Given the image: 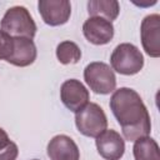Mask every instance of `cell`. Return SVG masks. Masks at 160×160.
<instances>
[{
    "label": "cell",
    "mask_w": 160,
    "mask_h": 160,
    "mask_svg": "<svg viewBox=\"0 0 160 160\" xmlns=\"http://www.w3.org/2000/svg\"><path fill=\"white\" fill-rule=\"evenodd\" d=\"M110 64L111 69L121 75H135L144 68V56L134 44L122 42L112 50Z\"/></svg>",
    "instance_id": "3"
},
{
    "label": "cell",
    "mask_w": 160,
    "mask_h": 160,
    "mask_svg": "<svg viewBox=\"0 0 160 160\" xmlns=\"http://www.w3.org/2000/svg\"><path fill=\"white\" fill-rule=\"evenodd\" d=\"M75 125L82 135L96 138L106 130L108 118L100 105L88 102L81 110L75 112Z\"/></svg>",
    "instance_id": "4"
},
{
    "label": "cell",
    "mask_w": 160,
    "mask_h": 160,
    "mask_svg": "<svg viewBox=\"0 0 160 160\" xmlns=\"http://www.w3.org/2000/svg\"><path fill=\"white\" fill-rule=\"evenodd\" d=\"M56 58L64 65L76 64L81 59V50L74 41L65 40L56 46Z\"/></svg>",
    "instance_id": "15"
},
{
    "label": "cell",
    "mask_w": 160,
    "mask_h": 160,
    "mask_svg": "<svg viewBox=\"0 0 160 160\" xmlns=\"http://www.w3.org/2000/svg\"><path fill=\"white\" fill-rule=\"evenodd\" d=\"M38 9L44 22L50 26L66 24L71 15V5L68 0H40Z\"/></svg>",
    "instance_id": "8"
},
{
    "label": "cell",
    "mask_w": 160,
    "mask_h": 160,
    "mask_svg": "<svg viewBox=\"0 0 160 160\" xmlns=\"http://www.w3.org/2000/svg\"><path fill=\"white\" fill-rule=\"evenodd\" d=\"M32 160H38V159H32Z\"/></svg>",
    "instance_id": "19"
},
{
    "label": "cell",
    "mask_w": 160,
    "mask_h": 160,
    "mask_svg": "<svg viewBox=\"0 0 160 160\" xmlns=\"http://www.w3.org/2000/svg\"><path fill=\"white\" fill-rule=\"evenodd\" d=\"M60 99L70 111L78 112L89 102L90 94L81 81L69 79L60 86Z\"/></svg>",
    "instance_id": "6"
},
{
    "label": "cell",
    "mask_w": 160,
    "mask_h": 160,
    "mask_svg": "<svg viewBox=\"0 0 160 160\" xmlns=\"http://www.w3.org/2000/svg\"><path fill=\"white\" fill-rule=\"evenodd\" d=\"M95 139V145L101 158L105 160H120L122 158L125 152V140L118 131L106 129Z\"/></svg>",
    "instance_id": "9"
},
{
    "label": "cell",
    "mask_w": 160,
    "mask_h": 160,
    "mask_svg": "<svg viewBox=\"0 0 160 160\" xmlns=\"http://www.w3.org/2000/svg\"><path fill=\"white\" fill-rule=\"evenodd\" d=\"M132 154L135 160H160L159 145L150 136H144L135 140Z\"/></svg>",
    "instance_id": "14"
},
{
    "label": "cell",
    "mask_w": 160,
    "mask_h": 160,
    "mask_svg": "<svg viewBox=\"0 0 160 160\" xmlns=\"http://www.w3.org/2000/svg\"><path fill=\"white\" fill-rule=\"evenodd\" d=\"M88 12L90 16H98L112 22L119 16L120 5L116 0H90L88 1Z\"/></svg>",
    "instance_id": "13"
},
{
    "label": "cell",
    "mask_w": 160,
    "mask_h": 160,
    "mask_svg": "<svg viewBox=\"0 0 160 160\" xmlns=\"http://www.w3.org/2000/svg\"><path fill=\"white\" fill-rule=\"evenodd\" d=\"M109 106L121 126L125 140L135 141L149 136L151 131L150 115L142 99L134 89L120 88L114 90Z\"/></svg>",
    "instance_id": "1"
},
{
    "label": "cell",
    "mask_w": 160,
    "mask_h": 160,
    "mask_svg": "<svg viewBox=\"0 0 160 160\" xmlns=\"http://www.w3.org/2000/svg\"><path fill=\"white\" fill-rule=\"evenodd\" d=\"M50 160H80V150L76 142L68 135H56L48 144Z\"/></svg>",
    "instance_id": "11"
},
{
    "label": "cell",
    "mask_w": 160,
    "mask_h": 160,
    "mask_svg": "<svg viewBox=\"0 0 160 160\" xmlns=\"http://www.w3.org/2000/svg\"><path fill=\"white\" fill-rule=\"evenodd\" d=\"M19 155V149L15 142H10L5 149L0 151V160H16Z\"/></svg>",
    "instance_id": "17"
},
{
    "label": "cell",
    "mask_w": 160,
    "mask_h": 160,
    "mask_svg": "<svg viewBox=\"0 0 160 160\" xmlns=\"http://www.w3.org/2000/svg\"><path fill=\"white\" fill-rule=\"evenodd\" d=\"M141 44L151 58L160 56V15L150 14L144 18L140 26Z\"/></svg>",
    "instance_id": "7"
},
{
    "label": "cell",
    "mask_w": 160,
    "mask_h": 160,
    "mask_svg": "<svg viewBox=\"0 0 160 160\" xmlns=\"http://www.w3.org/2000/svg\"><path fill=\"white\" fill-rule=\"evenodd\" d=\"M10 142H11V140H10L8 132H6L2 128H0V151H1L2 149H5Z\"/></svg>",
    "instance_id": "18"
},
{
    "label": "cell",
    "mask_w": 160,
    "mask_h": 160,
    "mask_svg": "<svg viewBox=\"0 0 160 160\" xmlns=\"http://www.w3.org/2000/svg\"><path fill=\"white\" fill-rule=\"evenodd\" d=\"M14 49V38L0 29V60H8Z\"/></svg>",
    "instance_id": "16"
},
{
    "label": "cell",
    "mask_w": 160,
    "mask_h": 160,
    "mask_svg": "<svg viewBox=\"0 0 160 160\" xmlns=\"http://www.w3.org/2000/svg\"><path fill=\"white\" fill-rule=\"evenodd\" d=\"M82 34L94 45H105L114 38V25L106 19L90 16L82 24Z\"/></svg>",
    "instance_id": "10"
},
{
    "label": "cell",
    "mask_w": 160,
    "mask_h": 160,
    "mask_svg": "<svg viewBox=\"0 0 160 160\" xmlns=\"http://www.w3.org/2000/svg\"><path fill=\"white\" fill-rule=\"evenodd\" d=\"M38 51L32 39L28 38H14V49L10 58L6 60L9 64L25 68L31 65L36 59Z\"/></svg>",
    "instance_id": "12"
},
{
    "label": "cell",
    "mask_w": 160,
    "mask_h": 160,
    "mask_svg": "<svg viewBox=\"0 0 160 160\" xmlns=\"http://www.w3.org/2000/svg\"><path fill=\"white\" fill-rule=\"evenodd\" d=\"M1 30L12 38L32 39L36 34V24L29 10L24 6H12L6 10L1 22Z\"/></svg>",
    "instance_id": "2"
},
{
    "label": "cell",
    "mask_w": 160,
    "mask_h": 160,
    "mask_svg": "<svg viewBox=\"0 0 160 160\" xmlns=\"http://www.w3.org/2000/svg\"><path fill=\"white\" fill-rule=\"evenodd\" d=\"M84 80L90 90L100 95H108L116 88V76L114 70L110 65L101 61H94L85 66Z\"/></svg>",
    "instance_id": "5"
}]
</instances>
